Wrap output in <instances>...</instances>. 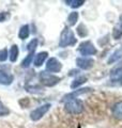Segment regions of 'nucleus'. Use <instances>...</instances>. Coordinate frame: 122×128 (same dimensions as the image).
Instances as JSON below:
<instances>
[{
    "instance_id": "nucleus-24",
    "label": "nucleus",
    "mask_w": 122,
    "mask_h": 128,
    "mask_svg": "<svg viewBox=\"0 0 122 128\" xmlns=\"http://www.w3.org/2000/svg\"><path fill=\"white\" fill-rule=\"evenodd\" d=\"M8 56L9 54H8V50L6 49V48L0 50V62H5L8 59Z\"/></svg>"
},
{
    "instance_id": "nucleus-2",
    "label": "nucleus",
    "mask_w": 122,
    "mask_h": 128,
    "mask_svg": "<svg viewBox=\"0 0 122 128\" xmlns=\"http://www.w3.org/2000/svg\"><path fill=\"white\" fill-rule=\"evenodd\" d=\"M64 109L70 114H80L84 111V104L77 98L69 99L64 105Z\"/></svg>"
},
{
    "instance_id": "nucleus-13",
    "label": "nucleus",
    "mask_w": 122,
    "mask_h": 128,
    "mask_svg": "<svg viewBox=\"0 0 122 128\" xmlns=\"http://www.w3.org/2000/svg\"><path fill=\"white\" fill-rule=\"evenodd\" d=\"M122 58V46L119 47L118 49H116L111 54V56L109 57L107 63L108 64H112V63H116L117 61H119V60Z\"/></svg>"
},
{
    "instance_id": "nucleus-21",
    "label": "nucleus",
    "mask_w": 122,
    "mask_h": 128,
    "mask_svg": "<svg viewBox=\"0 0 122 128\" xmlns=\"http://www.w3.org/2000/svg\"><path fill=\"white\" fill-rule=\"evenodd\" d=\"M38 44H39L38 38L31 40L30 43L27 45V49H28V51H29V52H34L35 49H36V47H38Z\"/></svg>"
},
{
    "instance_id": "nucleus-3",
    "label": "nucleus",
    "mask_w": 122,
    "mask_h": 128,
    "mask_svg": "<svg viewBox=\"0 0 122 128\" xmlns=\"http://www.w3.org/2000/svg\"><path fill=\"white\" fill-rule=\"evenodd\" d=\"M40 81L45 86H54L60 81V77L56 75H52L47 72H41L40 73Z\"/></svg>"
},
{
    "instance_id": "nucleus-4",
    "label": "nucleus",
    "mask_w": 122,
    "mask_h": 128,
    "mask_svg": "<svg viewBox=\"0 0 122 128\" xmlns=\"http://www.w3.org/2000/svg\"><path fill=\"white\" fill-rule=\"evenodd\" d=\"M51 105L50 104H44V105L40 106L39 108H36V109H34L33 111H31L30 113V118L32 120V121H39V120L42 118L44 115H45L48 110L50 109Z\"/></svg>"
},
{
    "instance_id": "nucleus-9",
    "label": "nucleus",
    "mask_w": 122,
    "mask_h": 128,
    "mask_svg": "<svg viewBox=\"0 0 122 128\" xmlns=\"http://www.w3.org/2000/svg\"><path fill=\"white\" fill-rule=\"evenodd\" d=\"M13 76L11 74L7 73L5 70H0V84H3V86H9L13 82Z\"/></svg>"
},
{
    "instance_id": "nucleus-18",
    "label": "nucleus",
    "mask_w": 122,
    "mask_h": 128,
    "mask_svg": "<svg viewBox=\"0 0 122 128\" xmlns=\"http://www.w3.org/2000/svg\"><path fill=\"white\" fill-rule=\"evenodd\" d=\"M66 3L68 6H70L71 8H74V9H76V8H79L81 6L85 3L84 0H67Z\"/></svg>"
},
{
    "instance_id": "nucleus-11",
    "label": "nucleus",
    "mask_w": 122,
    "mask_h": 128,
    "mask_svg": "<svg viewBox=\"0 0 122 128\" xmlns=\"http://www.w3.org/2000/svg\"><path fill=\"white\" fill-rule=\"evenodd\" d=\"M88 92H91V89L89 88H85V89H80V90H75L74 92H72L70 94H67L64 96V99L63 100H69V99H74L76 98V96L81 95V94H85V93H88Z\"/></svg>"
},
{
    "instance_id": "nucleus-25",
    "label": "nucleus",
    "mask_w": 122,
    "mask_h": 128,
    "mask_svg": "<svg viewBox=\"0 0 122 128\" xmlns=\"http://www.w3.org/2000/svg\"><path fill=\"white\" fill-rule=\"evenodd\" d=\"M9 17H10V14L9 13H7V12H1V13H0V22H6Z\"/></svg>"
},
{
    "instance_id": "nucleus-12",
    "label": "nucleus",
    "mask_w": 122,
    "mask_h": 128,
    "mask_svg": "<svg viewBox=\"0 0 122 128\" xmlns=\"http://www.w3.org/2000/svg\"><path fill=\"white\" fill-rule=\"evenodd\" d=\"M112 115L117 120H122V102H118L112 106Z\"/></svg>"
},
{
    "instance_id": "nucleus-17",
    "label": "nucleus",
    "mask_w": 122,
    "mask_h": 128,
    "mask_svg": "<svg viewBox=\"0 0 122 128\" xmlns=\"http://www.w3.org/2000/svg\"><path fill=\"white\" fill-rule=\"evenodd\" d=\"M18 47L17 45H13L11 47V49H10V60H11V62H16V60H17L18 58Z\"/></svg>"
},
{
    "instance_id": "nucleus-20",
    "label": "nucleus",
    "mask_w": 122,
    "mask_h": 128,
    "mask_svg": "<svg viewBox=\"0 0 122 128\" xmlns=\"http://www.w3.org/2000/svg\"><path fill=\"white\" fill-rule=\"evenodd\" d=\"M33 56H34V52H29V54L27 56V57L23 60V62H22V66L23 67H29V65L31 64L32 62V60H33Z\"/></svg>"
},
{
    "instance_id": "nucleus-5",
    "label": "nucleus",
    "mask_w": 122,
    "mask_h": 128,
    "mask_svg": "<svg viewBox=\"0 0 122 128\" xmlns=\"http://www.w3.org/2000/svg\"><path fill=\"white\" fill-rule=\"evenodd\" d=\"M78 51L81 56H93L96 54V48L90 41H85L79 45Z\"/></svg>"
},
{
    "instance_id": "nucleus-14",
    "label": "nucleus",
    "mask_w": 122,
    "mask_h": 128,
    "mask_svg": "<svg viewBox=\"0 0 122 128\" xmlns=\"http://www.w3.org/2000/svg\"><path fill=\"white\" fill-rule=\"evenodd\" d=\"M47 56H48V54L46 52V51L39 52L38 54L35 56V58H34V65L36 67H40L44 62H45V60L47 59Z\"/></svg>"
},
{
    "instance_id": "nucleus-10",
    "label": "nucleus",
    "mask_w": 122,
    "mask_h": 128,
    "mask_svg": "<svg viewBox=\"0 0 122 128\" xmlns=\"http://www.w3.org/2000/svg\"><path fill=\"white\" fill-rule=\"evenodd\" d=\"M112 38L115 40H120L122 38V15H120L119 20L113 27L112 30Z\"/></svg>"
},
{
    "instance_id": "nucleus-7",
    "label": "nucleus",
    "mask_w": 122,
    "mask_h": 128,
    "mask_svg": "<svg viewBox=\"0 0 122 128\" xmlns=\"http://www.w3.org/2000/svg\"><path fill=\"white\" fill-rule=\"evenodd\" d=\"M110 80L113 82L121 81L122 80V61L118 63L110 70Z\"/></svg>"
},
{
    "instance_id": "nucleus-6",
    "label": "nucleus",
    "mask_w": 122,
    "mask_h": 128,
    "mask_svg": "<svg viewBox=\"0 0 122 128\" xmlns=\"http://www.w3.org/2000/svg\"><path fill=\"white\" fill-rule=\"evenodd\" d=\"M61 67H62V65L59 62V60L56 58L48 59L46 63V70L49 72V73H58V72L61 70Z\"/></svg>"
},
{
    "instance_id": "nucleus-23",
    "label": "nucleus",
    "mask_w": 122,
    "mask_h": 128,
    "mask_svg": "<svg viewBox=\"0 0 122 128\" xmlns=\"http://www.w3.org/2000/svg\"><path fill=\"white\" fill-rule=\"evenodd\" d=\"M9 113H10V110L0 100V116H6V115H9Z\"/></svg>"
},
{
    "instance_id": "nucleus-22",
    "label": "nucleus",
    "mask_w": 122,
    "mask_h": 128,
    "mask_svg": "<svg viewBox=\"0 0 122 128\" xmlns=\"http://www.w3.org/2000/svg\"><path fill=\"white\" fill-rule=\"evenodd\" d=\"M77 33H78V35L81 38H85L88 34V30L84 24H81V25L78 26V28H77Z\"/></svg>"
},
{
    "instance_id": "nucleus-16",
    "label": "nucleus",
    "mask_w": 122,
    "mask_h": 128,
    "mask_svg": "<svg viewBox=\"0 0 122 128\" xmlns=\"http://www.w3.org/2000/svg\"><path fill=\"white\" fill-rule=\"evenodd\" d=\"M29 34H30L29 26L25 25V26H23L22 28H20L19 33H18V36H19L20 40H26V38H28V36H29Z\"/></svg>"
},
{
    "instance_id": "nucleus-19",
    "label": "nucleus",
    "mask_w": 122,
    "mask_h": 128,
    "mask_svg": "<svg viewBox=\"0 0 122 128\" xmlns=\"http://www.w3.org/2000/svg\"><path fill=\"white\" fill-rule=\"evenodd\" d=\"M78 20V13L77 12H72V13L69 15L68 17V22H69V25L70 26H74L75 24Z\"/></svg>"
},
{
    "instance_id": "nucleus-8",
    "label": "nucleus",
    "mask_w": 122,
    "mask_h": 128,
    "mask_svg": "<svg viewBox=\"0 0 122 128\" xmlns=\"http://www.w3.org/2000/svg\"><path fill=\"white\" fill-rule=\"evenodd\" d=\"M76 64L77 66L81 70H89L91 68L94 64V60L91 58H77L76 59Z\"/></svg>"
},
{
    "instance_id": "nucleus-15",
    "label": "nucleus",
    "mask_w": 122,
    "mask_h": 128,
    "mask_svg": "<svg viewBox=\"0 0 122 128\" xmlns=\"http://www.w3.org/2000/svg\"><path fill=\"white\" fill-rule=\"evenodd\" d=\"M87 77H85V76H79V77H77L76 79H74V81L72 82V84H71V88L73 90H75L76 88H78L79 86L81 84H84L85 82H87Z\"/></svg>"
},
{
    "instance_id": "nucleus-1",
    "label": "nucleus",
    "mask_w": 122,
    "mask_h": 128,
    "mask_svg": "<svg viewBox=\"0 0 122 128\" xmlns=\"http://www.w3.org/2000/svg\"><path fill=\"white\" fill-rule=\"evenodd\" d=\"M77 40L75 38L74 32H73L69 27H66L61 32L60 40H59V47L64 48L68 46H73L75 45Z\"/></svg>"
}]
</instances>
